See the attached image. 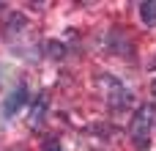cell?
<instances>
[{"instance_id":"1","label":"cell","mask_w":156,"mask_h":151,"mask_svg":"<svg viewBox=\"0 0 156 151\" xmlns=\"http://www.w3.org/2000/svg\"><path fill=\"white\" fill-rule=\"evenodd\" d=\"M96 88L101 91L104 102H107L115 113L132 107V91H129L121 80H115L112 74H96Z\"/></svg>"},{"instance_id":"2","label":"cell","mask_w":156,"mask_h":151,"mask_svg":"<svg viewBox=\"0 0 156 151\" xmlns=\"http://www.w3.org/2000/svg\"><path fill=\"white\" fill-rule=\"evenodd\" d=\"M154 124H156V110L151 105H143V107L134 113L132 127H129V138H132V143H134L137 149H148Z\"/></svg>"},{"instance_id":"3","label":"cell","mask_w":156,"mask_h":151,"mask_svg":"<svg viewBox=\"0 0 156 151\" xmlns=\"http://www.w3.org/2000/svg\"><path fill=\"white\" fill-rule=\"evenodd\" d=\"M25 99H27V88H25V85H19L16 91H11V94L5 96V102H3V113H5V116L19 113V110H22V105H25Z\"/></svg>"},{"instance_id":"4","label":"cell","mask_w":156,"mask_h":151,"mask_svg":"<svg viewBox=\"0 0 156 151\" xmlns=\"http://www.w3.org/2000/svg\"><path fill=\"white\" fill-rule=\"evenodd\" d=\"M140 19L148 28H156V0L154 3H140Z\"/></svg>"},{"instance_id":"5","label":"cell","mask_w":156,"mask_h":151,"mask_svg":"<svg viewBox=\"0 0 156 151\" xmlns=\"http://www.w3.org/2000/svg\"><path fill=\"white\" fill-rule=\"evenodd\" d=\"M44 110H47V96H41V99L33 105V113H30V127H36V124L44 118Z\"/></svg>"},{"instance_id":"6","label":"cell","mask_w":156,"mask_h":151,"mask_svg":"<svg viewBox=\"0 0 156 151\" xmlns=\"http://www.w3.org/2000/svg\"><path fill=\"white\" fill-rule=\"evenodd\" d=\"M44 151H63V149H60L58 140H47V143H44Z\"/></svg>"},{"instance_id":"7","label":"cell","mask_w":156,"mask_h":151,"mask_svg":"<svg viewBox=\"0 0 156 151\" xmlns=\"http://www.w3.org/2000/svg\"><path fill=\"white\" fill-rule=\"evenodd\" d=\"M151 91H154V96H156V80H154V83H151Z\"/></svg>"}]
</instances>
